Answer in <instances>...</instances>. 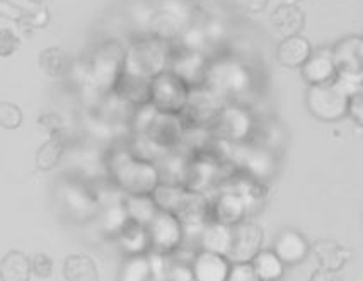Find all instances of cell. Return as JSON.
Listing matches in <instances>:
<instances>
[{"instance_id": "cell-6", "label": "cell", "mask_w": 363, "mask_h": 281, "mask_svg": "<svg viewBox=\"0 0 363 281\" xmlns=\"http://www.w3.org/2000/svg\"><path fill=\"white\" fill-rule=\"evenodd\" d=\"M350 96L333 81L320 86H309L307 109L320 121H337L346 116Z\"/></svg>"}, {"instance_id": "cell-31", "label": "cell", "mask_w": 363, "mask_h": 281, "mask_svg": "<svg viewBox=\"0 0 363 281\" xmlns=\"http://www.w3.org/2000/svg\"><path fill=\"white\" fill-rule=\"evenodd\" d=\"M24 121L23 109L9 101H0V128L18 130Z\"/></svg>"}, {"instance_id": "cell-36", "label": "cell", "mask_w": 363, "mask_h": 281, "mask_svg": "<svg viewBox=\"0 0 363 281\" xmlns=\"http://www.w3.org/2000/svg\"><path fill=\"white\" fill-rule=\"evenodd\" d=\"M38 125H40L50 137L65 135V125H63V120L57 115V113H43V115L38 118Z\"/></svg>"}, {"instance_id": "cell-37", "label": "cell", "mask_w": 363, "mask_h": 281, "mask_svg": "<svg viewBox=\"0 0 363 281\" xmlns=\"http://www.w3.org/2000/svg\"><path fill=\"white\" fill-rule=\"evenodd\" d=\"M346 115H350V118L353 120V123L358 128L363 125V94L360 92H354L350 96L348 99V109H346Z\"/></svg>"}, {"instance_id": "cell-39", "label": "cell", "mask_w": 363, "mask_h": 281, "mask_svg": "<svg viewBox=\"0 0 363 281\" xmlns=\"http://www.w3.org/2000/svg\"><path fill=\"white\" fill-rule=\"evenodd\" d=\"M238 9L247 12V14H259L266 9L269 0H234Z\"/></svg>"}, {"instance_id": "cell-2", "label": "cell", "mask_w": 363, "mask_h": 281, "mask_svg": "<svg viewBox=\"0 0 363 281\" xmlns=\"http://www.w3.org/2000/svg\"><path fill=\"white\" fill-rule=\"evenodd\" d=\"M171 48L160 40H142L125 50L121 75L135 81L150 82L155 75L167 70Z\"/></svg>"}, {"instance_id": "cell-40", "label": "cell", "mask_w": 363, "mask_h": 281, "mask_svg": "<svg viewBox=\"0 0 363 281\" xmlns=\"http://www.w3.org/2000/svg\"><path fill=\"white\" fill-rule=\"evenodd\" d=\"M309 281H343L337 271H329L324 270V268H318L314 273H312Z\"/></svg>"}, {"instance_id": "cell-35", "label": "cell", "mask_w": 363, "mask_h": 281, "mask_svg": "<svg viewBox=\"0 0 363 281\" xmlns=\"http://www.w3.org/2000/svg\"><path fill=\"white\" fill-rule=\"evenodd\" d=\"M225 281H259L251 263H230Z\"/></svg>"}, {"instance_id": "cell-22", "label": "cell", "mask_w": 363, "mask_h": 281, "mask_svg": "<svg viewBox=\"0 0 363 281\" xmlns=\"http://www.w3.org/2000/svg\"><path fill=\"white\" fill-rule=\"evenodd\" d=\"M232 239V225L218 224V222H208L200 232L201 251L225 256L229 254Z\"/></svg>"}, {"instance_id": "cell-33", "label": "cell", "mask_w": 363, "mask_h": 281, "mask_svg": "<svg viewBox=\"0 0 363 281\" xmlns=\"http://www.w3.org/2000/svg\"><path fill=\"white\" fill-rule=\"evenodd\" d=\"M21 48V38L14 29H0V57L9 58Z\"/></svg>"}, {"instance_id": "cell-34", "label": "cell", "mask_w": 363, "mask_h": 281, "mask_svg": "<svg viewBox=\"0 0 363 281\" xmlns=\"http://www.w3.org/2000/svg\"><path fill=\"white\" fill-rule=\"evenodd\" d=\"M31 261V273L40 280H46L53 275V259L48 254L38 253L29 258Z\"/></svg>"}, {"instance_id": "cell-4", "label": "cell", "mask_w": 363, "mask_h": 281, "mask_svg": "<svg viewBox=\"0 0 363 281\" xmlns=\"http://www.w3.org/2000/svg\"><path fill=\"white\" fill-rule=\"evenodd\" d=\"M125 50L118 41H106L92 53L89 62V79L94 89L109 92L115 89L123 69Z\"/></svg>"}, {"instance_id": "cell-11", "label": "cell", "mask_w": 363, "mask_h": 281, "mask_svg": "<svg viewBox=\"0 0 363 281\" xmlns=\"http://www.w3.org/2000/svg\"><path fill=\"white\" fill-rule=\"evenodd\" d=\"M138 130L159 147H172L181 140L184 130V120L181 115L159 113L155 109L154 115Z\"/></svg>"}, {"instance_id": "cell-15", "label": "cell", "mask_w": 363, "mask_h": 281, "mask_svg": "<svg viewBox=\"0 0 363 281\" xmlns=\"http://www.w3.org/2000/svg\"><path fill=\"white\" fill-rule=\"evenodd\" d=\"M273 253L284 264H298L311 253V244L297 230H285L277 237Z\"/></svg>"}, {"instance_id": "cell-18", "label": "cell", "mask_w": 363, "mask_h": 281, "mask_svg": "<svg viewBox=\"0 0 363 281\" xmlns=\"http://www.w3.org/2000/svg\"><path fill=\"white\" fill-rule=\"evenodd\" d=\"M149 261L152 268V278L157 281H195L191 266L183 261L169 259L167 254L150 253Z\"/></svg>"}, {"instance_id": "cell-24", "label": "cell", "mask_w": 363, "mask_h": 281, "mask_svg": "<svg viewBox=\"0 0 363 281\" xmlns=\"http://www.w3.org/2000/svg\"><path fill=\"white\" fill-rule=\"evenodd\" d=\"M65 281H99V271L94 259L86 254H70L63 263Z\"/></svg>"}, {"instance_id": "cell-26", "label": "cell", "mask_w": 363, "mask_h": 281, "mask_svg": "<svg viewBox=\"0 0 363 281\" xmlns=\"http://www.w3.org/2000/svg\"><path fill=\"white\" fill-rule=\"evenodd\" d=\"M121 203H123L130 220L145 225V227L150 224L155 213L159 212L157 203L152 198V195H128Z\"/></svg>"}, {"instance_id": "cell-17", "label": "cell", "mask_w": 363, "mask_h": 281, "mask_svg": "<svg viewBox=\"0 0 363 281\" xmlns=\"http://www.w3.org/2000/svg\"><path fill=\"white\" fill-rule=\"evenodd\" d=\"M311 253L320 264L319 268L329 271H340L352 258V251L331 239H320L311 246Z\"/></svg>"}, {"instance_id": "cell-12", "label": "cell", "mask_w": 363, "mask_h": 281, "mask_svg": "<svg viewBox=\"0 0 363 281\" xmlns=\"http://www.w3.org/2000/svg\"><path fill=\"white\" fill-rule=\"evenodd\" d=\"M331 58L335 62L336 75L343 77L362 79L363 72V40L362 36L353 35L343 38L333 46Z\"/></svg>"}, {"instance_id": "cell-16", "label": "cell", "mask_w": 363, "mask_h": 281, "mask_svg": "<svg viewBox=\"0 0 363 281\" xmlns=\"http://www.w3.org/2000/svg\"><path fill=\"white\" fill-rule=\"evenodd\" d=\"M269 21H272L273 29L284 38L301 35L303 26H306V16H303L302 9L297 4L290 2H281L272 12Z\"/></svg>"}, {"instance_id": "cell-21", "label": "cell", "mask_w": 363, "mask_h": 281, "mask_svg": "<svg viewBox=\"0 0 363 281\" xmlns=\"http://www.w3.org/2000/svg\"><path fill=\"white\" fill-rule=\"evenodd\" d=\"M118 239V244L128 256L147 254L150 251L149 232L145 225L137 224L133 220H126V224L120 229V232L115 236Z\"/></svg>"}, {"instance_id": "cell-3", "label": "cell", "mask_w": 363, "mask_h": 281, "mask_svg": "<svg viewBox=\"0 0 363 281\" xmlns=\"http://www.w3.org/2000/svg\"><path fill=\"white\" fill-rule=\"evenodd\" d=\"M55 200L63 215L74 222H87L101 213L98 193L84 179H60L55 188Z\"/></svg>"}, {"instance_id": "cell-7", "label": "cell", "mask_w": 363, "mask_h": 281, "mask_svg": "<svg viewBox=\"0 0 363 281\" xmlns=\"http://www.w3.org/2000/svg\"><path fill=\"white\" fill-rule=\"evenodd\" d=\"M147 232H149L150 253L157 254L174 253L183 244L184 236H186L177 217L169 212H164V210H159L155 213L150 224L147 225Z\"/></svg>"}, {"instance_id": "cell-20", "label": "cell", "mask_w": 363, "mask_h": 281, "mask_svg": "<svg viewBox=\"0 0 363 281\" xmlns=\"http://www.w3.org/2000/svg\"><path fill=\"white\" fill-rule=\"evenodd\" d=\"M302 77L309 86L329 84L336 79V67L329 53L311 55L309 60L302 67Z\"/></svg>"}, {"instance_id": "cell-42", "label": "cell", "mask_w": 363, "mask_h": 281, "mask_svg": "<svg viewBox=\"0 0 363 281\" xmlns=\"http://www.w3.org/2000/svg\"><path fill=\"white\" fill-rule=\"evenodd\" d=\"M285 2H290V4H297V2H301V0H285Z\"/></svg>"}, {"instance_id": "cell-9", "label": "cell", "mask_w": 363, "mask_h": 281, "mask_svg": "<svg viewBox=\"0 0 363 281\" xmlns=\"http://www.w3.org/2000/svg\"><path fill=\"white\" fill-rule=\"evenodd\" d=\"M205 81L208 84V89L222 98V96L239 94L240 91L246 89L249 75L242 65L222 60L212 65V69H206Z\"/></svg>"}, {"instance_id": "cell-27", "label": "cell", "mask_w": 363, "mask_h": 281, "mask_svg": "<svg viewBox=\"0 0 363 281\" xmlns=\"http://www.w3.org/2000/svg\"><path fill=\"white\" fill-rule=\"evenodd\" d=\"M65 135H53L50 137L48 140L45 142L40 149L36 150V167L38 171H43V173H48V171L55 169L58 166L63 157V152H65Z\"/></svg>"}, {"instance_id": "cell-8", "label": "cell", "mask_w": 363, "mask_h": 281, "mask_svg": "<svg viewBox=\"0 0 363 281\" xmlns=\"http://www.w3.org/2000/svg\"><path fill=\"white\" fill-rule=\"evenodd\" d=\"M264 232L251 220H242L232 225L230 249L227 259L230 263H251V259L263 249Z\"/></svg>"}, {"instance_id": "cell-25", "label": "cell", "mask_w": 363, "mask_h": 281, "mask_svg": "<svg viewBox=\"0 0 363 281\" xmlns=\"http://www.w3.org/2000/svg\"><path fill=\"white\" fill-rule=\"evenodd\" d=\"M38 65H40L41 72L48 77L60 79L63 75L70 72V58L69 55L63 52L58 46H48L43 52L38 55Z\"/></svg>"}, {"instance_id": "cell-10", "label": "cell", "mask_w": 363, "mask_h": 281, "mask_svg": "<svg viewBox=\"0 0 363 281\" xmlns=\"http://www.w3.org/2000/svg\"><path fill=\"white\" fill-rule=\"evenodd\" d=\"M212 123L217 135L230 144L242 142L252 130L251 115L239 106H223Z\"/></svg>"}, {"instance_id": "cell-5", "label": "cell", "mask_w": 363, "mask_h": 281, "mask_svg": "<svg viewBox=\"0 0 363 281\" xmlns=\"http://www.w3.org/2000/svg\"><path fill=\"white\" fill-rule=\"evenodd\" d=\"M188 96L189 87L171 70L155 75L149 84V104L159 113L181 115L188 103Z\"/></svg>"}, {"instance_id": "cell-32", "label": "cell", "mask_w": 363, "mask_h": 281, "mask_svg": "<svg viewBox=\"0 0 363 281\" xmlns=\"http://www.w3.org/2000/svg\"><path fill=\"white\" fill-rule=\"evenodd\" d=\"M50 23V11L45 6H36L35 9L24 11L23 18L18 21V24L24 31H33V29L46 28Z\"/></svg>"}, {"instance_id": "cell-14", "label": "cell", "mask_w": 363, "mask_h": 281, "mask_svg": "<svg viewBox=\"0 0 363 281\" xmlns=\"http://www.w3.org/2000/svg\"><path fill=\"white\" fill-rule=\"evenodd\" d=\"M230 270V261L225 256L200 251L191 263L195 281H225Z\"/></svg>"}, {"instance_id": "cell-28", "label": "cell", "mask_w": 363, "mask_h": 281, "mask_svg": "<svg viewBox=\"0 0 363 281\" xmlns=\"http://www.w3.org/2000/svg\"><path fill=\"white\" fill-rule=\"evenodd\" d=\"M251 264L255 268L259 281H278L285 273V264L277 258V254L273 251L261 249L251 259Z\"/></svg>"}, {"instance_id": "cell-41", "label": "cell", "mask_w": 363, "mask_h": 281, "mask_svg": "<svg viewBox=\"0 0 363 281\" xmlns=\"http://www.w3.org/2000/svg\"><path fill=\"white\" fill-rule=\"evenodd\" d=\"M31 4H35V6H43L45 2H48V0H29Z\"/></svg>"}, {"instance_id": "cell-23", "label": "cell", "mask_w": 363, "mask_h": 281, "mask_svg": "<svg viewBox=\"0 0 363 281\" xmlns=\"http://www.w3.org/2000/svg\"><path fill=\"white\" fill-rule=\"evenodd\" d=\"M31 261L23 251H9L0 259V281H31Z\"/></svg>"}, {"instance_id": "cell-13", "label": "cell", "mask_w": 363, "mask_h": 281, "mask_svg": "<svg viewBox=\"0 0 363 281\" xmlns=\"http://www.w3.org/2000/svg\"><path fill=\"white\" fill-rule=\"evenodd\" d=\"M171 72L176 74L186 86L191 87H200V84L205 81L206 75V62L203 60L201 55L196 52H183L181 55H171Z\"/></svg>"}, {"instance_id": "cell-29", "label": "cell", "mask_w": 363, "mask_h": 281, "mask_svg": "<svg viewBox=\"0 0 363 281\" xmlns=\"http://www.w3.org/2000/svg\"><path fill=\"white\" fill-rule=\"evenodd\" d=\"M152 280V268L149 256L138 254L130 256L126 259L123 270L120 273L118 281H150Z\"/></svg>"}, {"instance_id": "cell-30", "label": "cell", "mask_w": 363, "mask_h": 281, "mask_svg": "<svg viewBox=\"0 0 363 281\" xmlns=\"http://www.w3.org/2000/svg\"><path fill=\"white\" fill-rule=\"evenodd\" d=\"M126 220H128V215H126L123 203L113 205L103 212V230L111 236H116L126 224Z\"/></svg>"}, {"instance_id": "cell-38", "label": "cell", "mask_w": 363, "mask_h": 281, "mask_svg": "<svg viewBox=\"0 0 363 281\" xmlns=\"http://www.w3.org/2000/svg\"><path fill=\"white\" fill-rule=\"evenodd\" d=\"M24 11L26 9L19 7L18 4L11 2V0H0V18L11 19V21H16V23H18V21L23 18Z\"/></svg>"}, {"instance_id": "cell-19", "label": "cell", "mask_w": 363, "mask_h": 281, "mask_svg": "<svg viewBox=\"0 0 363 281\" xmlns=\"http://www.w3.org/2000/svg\"><path fill=\"white\" fill-rule=\"evenodd\" d=\"M311 55L312 48L309 40L301 35L284 38L277 48V60L289 69H301L309 60Z\"/></svg>"}, {"instance_id": "cell-1", "label": "cell", "mask_w": 363, "mask_h": 281, "mask_svg": "<svg viewBox=\"0 0 363 281\" xmlns=\"http://www.w3.org/2000/svg\"><path fill=\"white\" fill-rule=\"evenodd\" d=\"M106 169L111 181L126 195H152L162 183L159 167L126 147L109 150Z\"/></svg>"}]
</instances>
